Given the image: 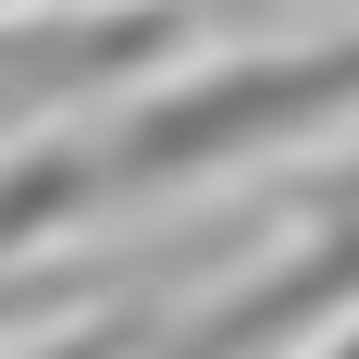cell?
Segmentation results:
<instances>
[{"mask_svg": "<svg viewBox=\"0 0 359 359\" xmlns=\"http://www.w3.org/2000/svg\"><path fill=\"white\" fill-rule=\"evenodd\" d=\"M334 310H359V174H334L323 198H310V236H297L260 285H236L223 310H198V323L174 334V359H236V347H260V334H323Z\"/></svg>", "mask_w": 359, "mask_h": 359, "instance_id": "2", "label": "cell"}, {"mask_svg": "<svg viewBox=\"0 0 359 359\" xmlns=\"http://www.w3.org/2000/svg\"><path fill=\"white\" fill-rule=\"evenodd\" d=\"M334 111H359V37H310V50H248L223 74H186L149 111H124L100 149H87V198H124V186H198L223 161H260L285 137H323Z\"/></svg>", "mask_w": 359, "mask_h": 359, "instance_id": "1", "label": "cell"}, {"mask_svg": "<svg viewBox=\"0 0 359 359\" xmlns=\"http://www.w3.org/2000/svg\"><path fill=\"white\" fill-rule=\"evenodd\" d=\"M310 359H359V310H334V323H323V347H310Z\"/></svg>", "mask_w": 359, "mask_h": 359, "instance_id": "3", "label": "cell"}]
</instances>
